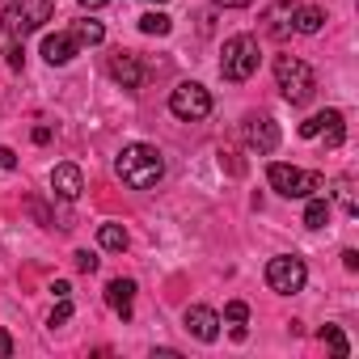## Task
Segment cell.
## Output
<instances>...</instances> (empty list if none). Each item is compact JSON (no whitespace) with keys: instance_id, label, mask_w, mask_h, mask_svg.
<instances>
[{"instance_id":"4316f807","label":"cell","mask_w":359,"mask_h":359,"mask_svg":"<svg viewBox=\"0 0 359 359\" xmlns=\"http://www.w3.org/2000/svg\"><path fill=\"white\" fill-rule=\"evenodd\" d=\"M317 131H321V114H313V118H304V123H300V135H304V140H313Z\"/></svg>"},{"instance_id":"8fae6325","label":"cell","mask_w":359,"mask_h":359,"mask_svg":"<svg viewBox=\"0 0 359 359\" xmlns=\"http://www.w3.org/2000/svg\"><path fill=\"white\" fill-rule=\"evenodd\" d=\"M76 55H81V43H76V34H72V30L47 34V43H43V60H47L51 68H64V64H72Z\"/></svg>"},{"instance_id":"4fadbf2b","label":"cell","mask_w":359,"mask_h":359,"mask_svg":"<svg viewBox=\"0 0 359 359\" xmlns=\"http://www.w3.org/2000/svg\"><path fill=\"white\" fill-rule=\"evenodd\" d=\"M110 76H114L123 89H140V85H144V68H140V60H135L131 51H118V55L110 60Z\"/></svg>"},{"instance_id":"9c48e42d","label":"cell","mask_w":359,"mask_h":359,"mask_svg":"<svg viewBox=\"0 0 359 359\" xmlns=\"http://www.w3.org/2000/svg\"><path fill=\"white\" fill-rule=\"evenodd\" d=\"M51 195L64 199V203H76V199L85 195V173H81V165L64 161V165L51 169Z\"/></svg>"},{"instance_id":"7a4b0ae2","label":"cell","mask_w":359,"mask_h":359,"mask_svg":"<svg viewBox=\"0 0 359 359\" xmlns=\"http://www.w3.org/2000/svg\"><path fill=\"white\" fill-rule=\"evenodd\" d=\"M55 13V0H9V9L0 13V30L9 39H26L34 30H43Z\"/></svg>"},{"instance_id":"3957f363","label":"cell","mask_w":359,"mask_h":359,"mask_svg":"<svg viewBox=\"0 0 359 359\" xmlns=\"http://www.w3.org/2000/svg\"><path fill=\"white\" fill-rule=\"evenodd\" d=\"M258 64H262V51H258V39L254 34H233L229 43H224V51H220V76L224 81H250L254 72H258Z\"/></svg>"},{"instance_id":"ba28073f","label":"cell","mask_w":359,"mask_h":359,"mask_svg":"<svg viewBox=\"0 0 359 359\" xmlns=\"http://www.w3.org/2000/svg\"><path fill=\"white\" fill-rule=\"evenodd\" d=\"M241 135H245V144L254 148V152H275L279 148V123L271 118V114H250L245 123H241Z\"/></svg>"},{"instance_id":"f546056e","label":"cell","mask_w":359,"mask_h":359,"mask_svg":"<svg viewBox=\"0 0 359 359\" xmlns=\"http://www.w3.org/2000/svg\"><path fill=\"white\" fill-rule=\"evenodd\" d=\"M342 266H346V271H359V254H355V250H342Z\"/></svg>"},{"instance_id":"30bf717a","label":"cell","mask_w":359,"mask_h":359,"mask_svg":"<svg viewBox=\"0 0 359 359\" xmlns=\"http://www.w3.org/2000/svg\"><path fill=\"white\" fill-rule=\"evenodd\" d=\"M182 321H187V330H191L199 342H216V338H220V313L208 309V304H191V309L182 313Z\"/></svg>"},{"instance_id":"e0dca14e","label":"cell","mask_w":359,"mask_h":359,"mask_svg":"<svg viewBox=\"0 0 359 359\" xmlns=\"http://www.w3.org/2000/svg\"><path fill=\"white\" fill-rule=\"evenodd\" d=\"M97 245L110 250V254H123V250H127V229H123V224H102V229H97Z\"/></svg>"},{"instance_id":"2e32d148","label":"cell","mask_w":359,"mask_h":359,"mask_svg":"<svg viewBox=\"0 0 359 359\" xmlns=\"http://www.w3.org/2000/svg\"><path fill=\"white\" fill-rule=\"evenodd\" d=\"M325 26V13L317 5H296V34H317Z\"/></svg>"},{"instance_id":"7402d4cb","label":"cell","mask_w":359,"mask_h":359,"mask_svg":"<svg viewBox=\"0 0 359 359\" xmlns=\"http://www.w3.org/2000/svg\"><path fill=\"white\" fill-rule=\"evenodd\" d=\"M224 321L245 325V321H250V304H245V300H229V304H224Z\"/></svg>"},{"instance_id":"9a60e30c","label":"cell","mask_w":359,"mask_h":359,"mask_svg":"<svg viewBox=\"0 0 359 359\" xmlns=\"http://www.w3.org/2000/svg\"><path fill=\"white\" fill-rule=\"evenodd\" d=\"M317 135H325V148H342V140H346L342 110H321V131Z\"/></svg>"},{"instance_id":"52a82bcc","label":"cell","mask_w":359,"mask_h":359,"mask_svg":"<svg viewBox=\"0 0 359 359\" xmlns=\"http://www.w3.org/2000/svg\"><path fill=\"white\" fill-rule=\"evenodd\" d=\"M169 110L182 118V123H199V118L212 114V93L199 81H182V85L169 93Z\"/></svg>"},{"instance_id":"836d02e7","label":"cell","mask_w":359,"mask_h":359,"mask_svg":"<svg viewBox=\"0 0 359 359\" xmlns=\"http://www.w3.org/2000/svg\"><path fill=\"white\" fill-rule=\"evenodd\" d=\"M81 5H89V9H102V5H106V0H81Z\"/></svg>"},{"instance_id":"4dcf8cb0","label":"cell","mask_w":359,"mask_h":359,"mask_svg":"<svg viewBox=\"0 0 359 359\" xmlns=\"http://www.w3.org/2000/svg\"><path fill=\"white\" fill-rule=\"evenodd\" d=\"M51 292H55V300H60V296H72V283H68V279H55Z\"/></svg>"},{"instance_id":"d4e9b609","label":"cell","mask_w":359,"mask_h":359,"mask_svg":"<svg viewBox=\"0 0 359 359\" xmlns=\"http://www.w3.org/2000/svg\"><path fill=\"white\" fill-rule=\"evenodd\" d=\"M5 60H9V68H22V64H26V47H22L18 39H9V47H5Z\"/></svg>"},{"instance_id":"f1b7e54d","label":"cell","mask_w":359,"mask_h":359,"mask_svg":"<svg viewBox=\"0 0 359 359\" xmlns=\"http://www.w3.org/2000/svg\"><path fill=\"white\" fill-rule=\"evenodd\" d=\"M0 169H18V156H13V148H0Z\"/></svg>"},{"instance_id":"603a6c76","label":"cell","mask_w":359,"mask_h":359,"mask_svg":"<svg viewBox=\"0 0 359 359\" xmlns=\"http://www.w3.org/2000/svg\"><path fill=\"white\" fill-rule=\"evenodd\" d=\"M334 195H338V203H342V212H346V216H359V203H355V195H351V182H338V187H334Z\"/></svg>"},{"instance_id":"d6986e66","label":"cell","mask_w":359,"mask_h":359,"mask_svg":"<svg viewBox=\"0 0 359 359\" xmlns=\"http://www.w3.org/2000/svg\"><path fill=\"white\" fill-rule=\"evenodd\" d=\"M72 34H76V43H89V47L106 43V26H102V22H93V18L76 22V26H72Z\"/></svg>"},{"instance_id":"44dd1931","label":"cell","mask_w":359,"mask_h":359,"mask_svg":"<svg viewBox=\"0 0 359 359\" xmlns=\"http://www.w3.org/2000/svg\"><path fill=\"white\" fill-rule=\"evenodd\" d=\"M321 342H325L334 355H351V342H346V334H342L338 325H321Z\"/></svg>"},{"instance_id":"ac0fdd59","label":"cell","mask_w":359,"mask_h":359,"mask_svg":"<svg viewBox=\"0 0 359 359\" xmlns=\"http://www.w3.org/2000/svg\"><path fill=\"white\" fill-rule=\"evenodd\" d=\"M304 224H309V229H325V224H330V199H321V195H309Z\"/></svg>"},{"instance_id":"8992f818","label":"cell","mask_w":359,"mask_h":359,"mask_svg":"<svg viewBox=\"0 0 359 359\" xmlns=\"http://www.w3.org/2000/svg\"><path fill=\"white\" fill-rule=\"evenodd\" d=\"M304 283H309V266H304V258H296V254H279V258L266 262V287H271V292H279V296H296Z\"/></svg>"},{"instance_id":"5b68a950","label":"cell","mask_w":359,"mask_h":359,"mask_svg":"<svg viewBox=\"0 0 359 359\" xmlns=\"http://www.w3.org/2000/svg\"><path fill=\"white\" fill-rule=\"evenodd\" d=\"M275 81H279V89H283V97L292 106H304L313 97V89H317V76L300 55H279L275 60Z\"/></svg>"},{"instance_id":"1f68e13d","label":"cell","mask_w":359,"mask_h":359,"mask_svg":"<svg viewBox=\"0 0 359 359\" xmlns=\"http://www.w3.org/2000/svg\"><path fill=\"white\" fill-rule=\"evenodd\" d=\"M220 9H245V5H254V0H216Z\"/></svg>"},{"instance_id":"7c38bea8","label":"cell","mask_w":359,"mask_h":359,"mask_svg":"<svg viewBox=\"0 0 359 359\" xmlns=\"http://www.w3.org/2000/svg\"><path fill=\"white\" fill-rule=\"evenodd\" d=\"M262 22H266V34L283 43V39L296 30V0H275V5L266 9V18H262Z\"/></svg>"},{"instance_id":"6da1fadb","label":"cell","mask_w":359,"mask_h":359,"mask_svg":"<svg viewBox=\"0 0 359 359\" xmlns=\"http://www.w3.org/2000/svg\"><path fill=\"white\" fill-rule=\"evenodd\" d=\"M114 169H118V177L131 191H148V187H156L161 177H165V161H161V152L152 144H127L118 152Z\"/></svg>"},{"instance_id":"5bb4252c","label":"cell","mask_w":359,"mask_h":359,"mask_svg":"<svg viewBox=\"0 0 359 359\" xmlns=\"http://www.w3.org/2000/svg\"><path fill=\"white\" fill-rule=\"evenodd\" d=\"M106 304L123 317V321H131V304H135V279H110L106 283Z\"/></svg>"},{"instance_id":"cb8c5ba5","label":"cell","mask_w":359,"mask_h":359,"mask_svg":"<svg viewBox=\"0 0 359 359\" xmlns=\"http://www.w3.org/2000/svg\"><path fill=\"white\" fill-rule=\"evenodd\" d=\"M72 321V296H60V304H55V313H51V330L55 325H68Z\"/></svg>"},{"instance_id":"ffe728a7","label":"cell","mask_w":359,"mask_h":359,"mask_svg":"<svg viewBox=\"0 0 359 359\" xmlns=\"http://www.w3.org/2000/svg\"><path fill=\"white\" fill-rule=\"evenodd\" d=\"M140 30H144V34H156V39H165V34L173 30V22H169L165 13H156V9H152V13H144V18H140Z\"/></svg>"},{"instance_id":"277c9868","label":"cell","mask_w":359,"mask_h":359,"mask_svg":"<svg viewBox=\"0 0 359 359\" xmlns=\"http://www.w3.org/2000/svg\"><path fill=\"white\" fill-rule=\"evenodd\" d=\"M266 182H271V191H279L283 199H309V195H317V191L325 187V177L313 173V169H296V165L275 161V165L266 169Z\"/></svg>"},{"instance_id":"83f0119b","label":"cell","mask_w":359,"mask_h":359,"mask_svg":"<svg viewBox=\"0 0 359 359\" xmlns=\"http://www.w3.org/2000/svg\"><path fill=\"white\" fill-rule=\"evenodd\" d=\"M0 359H13V338L0 330Z\"/></svg>"},{"instance_id":"d6a6232c","label":"cell","mask_w":359,"mask_h":359,"mask_svg":"<svg viewBox=\"0 0 359 359\" xmlns=\"http://www.w3.org/2000/svg\"><path fill=\"white\" fill-rule=\"evenodd\" d=\"M51 140V127H34V144H47Z\"/></svg>"},{"instance_id":"e575fe53","label":"cell","mask_w":359,"mask_h":359,"mask_svg":"<svg viewBox=\"0 0 359 359\" xmlns=\"http://www.w3.org/2000/svg\"><path fill=\"white\" fill-rule=\"evenodd\" d=\"M148 5H165V0H148Z\"/></svg>"},{"instance_id":"484cf974","label":"cell","mask_w":359,"mask_h":359,"mask_svg":"<svg viewBox=\"0 0 359 359\" xmlns=\"http://www.w3.org/2000/svg\"><path fill=\"white\" fill-rule=\"evenodd\" d=\"M72 258H76V271H85V275H93V271H97V262H102V258H97V254H89V250H76Z\"/></svg>"}]
</instances>
